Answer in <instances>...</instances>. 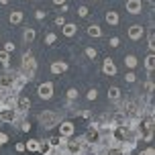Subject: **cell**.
Masks as SVG:
<instances>
[{"label":"cell","mask_w":155,"mask_h":155,"mask_svg":"<svg viewBox=\"0 0 155 155\" xmlns=\"http://www.w3.org/2000/svg\"><path fill=\"white\" fill-rule=\"evenodd\" d=\"M23 78H27V82L35 78L37 74V61H35V57L33 53H25L23 55V61H21V71H18Z\"/></svg>","instance_id":"1"},{"label":"cell","mask_w":155,"mask_h":155,"mask_svg":"<svg viewBox=\"0 0 155 155\" xmlns=\"http://www.w3.org/2000/svg\"><path fill=\"white\" fill-rule=\"evenodd\" d=\"M61 120H63V118L57 114L55 110H45V112H41V114H39V123L43 124V129H45V131H49V129L57 127Z\"/></svg>","instance_id":"2"},{"label":"cell","mask_w":155,"mask_h":155,"mask_svg":"<svg viewBox=\"0 0 155 155\" xmlns=\"http://www.w3.org/2000/svg\"><path fill=\"white\" fill-rule=\"evenodd\" d=\"M63 149H65V155H82V151H84V141H70V139H65Z\"/></svg>","instance_id":"3"},{"label":"cell","mask_w":155,"mask_h":155,"mask_svg":"<svg viewBox=\"0 0 155 155\" xmlns=\"http://www.w3.org/2000/svg\"><path fill=\"white\" fill-rule=\"evenodd\" d=\"M57 127H59V137H61V139H71L74 133H76V127H74L71 120H61Z\"/></svg>","instance_id":"4"},{"label":"cell","mask_w":155,"mask_h":155,"mask_svg":"<svg viewBox=\"0 0 155 155\" xmlns=\"http://www.w3.org/2000/svg\"><path fill=\"white\" fill-rule=\"evenodd\" d=\"M18 120V110L16 108H0V123L12 124Z\"/></svg>","instance_id":"5"},{"label":"cell","mask_w":155,"mask_h":155,"mask_svg":"<svg viewBox=\"0 0 155 155\" xmlns=\"http://www.w3.org/2000/svg\"><path fill=\"white\" fill-rule=\"evenodd\" d=\"M37 94H39L41 100H51V98H53V84H51V82H43V84H39Z\"/></svg>","instance_id":"6"},{"label":"cell","mask_w":155,"mask_h":155,"mask_svg":"<svg viewBox=\"0 0 155 155\" xmlns=\"http://www.w3.org/2000/svg\"><path fill=\"white\" fill-rule=\"evenodd\" d=\"M127 35H129L131 41H139V39H143V35H145V27H143V25H131V27L127 29Z\"/></svg>","instance_id":"7"},{"label":"cell","mask_w":155,"mask_h":155,"mask_svg":"<svg viewBox=\"0 0 155 155\" xmlns=\"http://www.w3.org/2000/svg\"><path fill=\"white\" fill-rule=\"evenodd\" d=\"M15 82H16L15 74H2V76H0V92H4V90H12Z\"/></svg>","instance_id":"8"},{"label":"cell","mask_w":155,"mask_h":155,"mask_svg":"<svg viewBox=\"0 0 155 155\" xmlns=\"http://www.w3.org/2000/svg\"><path fill=\"white\" fill-rule=\"evenodd\" d=\"M98 139H100V131H98V127H96V124H90L82 141H84V143H92V145H94Z\"/></svg>","instance_id":"9"},{"label":"cell","mask_w":155,"mask_h":155,"mask_svg":"<svg viewBox=\"0 0 155 155\" xmlns=\"http://www.w3.org/2000/svg\"><path fill=\"white\" fill-rule=\"evenodd\" d=\"M124 8L129 15H141L143 12V0H127Z\"/></svg>","instance_id":"10"},{"label":"cell","mask_w":155,"mask_h":155,"mask_svg":"<svg viewBox=\"0 0 155 155\" xmlns=\"http://www.w3.org/2000/svg\"><path fill=\"white\" fill-rule=\"evenodd\" d=\"M68 61H53L51 65H49V71L53 74V76H61V74H65L68 71Z\"/></svg>","instance_id":"11"},{"label":"cell","mask_w":155,"mask_h":155,"mask_svg":"<svg viewBox=\"0 0 155 155\" xmlns=\"http://www.w3.org/2000/svg\"><path fill=\"white\" fill-rule=\"evenodd\" d=\"M102 74H104V76H110V78L116 76V65L110 57H106V59L102 61Z\"/></svg>","instance_id":"12"},{"label":"cell","mask_w":155,"mask_h":155,"mask_svg":"<svg viewBox=\"0 0 155 155\" xmlns=\"http://www.w3.org/2000/svg\"><path fill=\"white\" fill-rule=\"evenodd\" d=\"M29 108H31L29 96H18V98H16V110H18V112H27Z\"/></svg>","instance_id":"13"},{"label":"cell","mask_w":155,"mask_h":155,"mask_svg":"<svg viewBox=\"0 0 155 155\" xmlns=\"http://www.w3.org/2000/svg\"><path fill=\"white\" fill-rule=\"evenodd\" d=\"M25 149L31 151V153H39V151H43V145H41V141H37V139H29L25 143Z\"/></svg>","instance_id":"14"},{"label":"cell","mask_w":155,"mask_h":155,"mask_svg":"<svg viewBox=\"0 0 155 155\" xmlns=\"http://www.w3.org/2000/svg\"><path fill=\"white\" fill-rule=\"evenodd\" d=\"M76 33H78V27L74 23H65L61 27V35H63V37H68V39H71Z\"/></svg>","instance_id":"15"},{"label":"cell","mask_w":155,"mask_h":155,"mask_svg":"<svg viewBox=\"0 0 155 155\" xmlns=\"http://www.w3.org/2000/svg\"><path fill=\"white\" fill-rule=\"evenodd\" d=\"M23 18H25L23 10H12V12L8 15V23H10V25H21V23H23Z\"/></svg>","instance_id":"16"},{"label":"cell","mask_w":155,"mask_h":155,"mask_svg":"<svg viewBox=\"0 0 155 155\" xmlns=\"http://www.w3.org/2000/svg\"><path fill=\"white\" fill-rule=\"evenodd\" d=\"M104 18H106V23H108L110 27H116V25L120 23V16H118L116 10H108V12L104 15Z\"/></svg>","instance_id":"17"},{"label":"cell","mask_w":155,"mask_h":155,"mask_svg":"<svg viewBox=\"0 0 155 155\" xmlns=\"http://www.w3.org/2000/svg\"><path fill=\"white\" fill-rule=\"evenodd\" d=\"M35 39H37V31H35L33 27H29V29H25V31H23V41H25V43H33Z\"/></svg>","instance_id":"18"},{"label":"cell","mask_w":155,"mask_h":155,"mask_svg":"<svg viewBox=\"0 0 155 155\" xmlns=\"http://www.w3.org/2000/svg\"><path fill=\"white\" fill-rule=\"evenodd\" d=\"M124 65H127V68H129V70H135V68H137V65H139V59H137V57H135V55H124Z\"/></svg>","instance_id":"19"},{"label":"cell","mask_w":155,"mask_h":155,"mask_svg":"<svg viewBox=\"0 0 155 155\" xmlns=\"http://www.w3.org/2000/svg\"><path fill=\"white\" fill-rule=\"evenodd\" d=\"M86 33H88V37H102V29L98 27V25H90L88 29H86Z\"/></svg>","instance_id":"20"},{"label":"cell","mask_w":155,"mask_h":155,"mask_svg":"<svg viewBox=\"0 0 155 155\" xmlns=\"http://www.w3.org/2000/svg\"><path fill=\"white\" fill-rule=\"evenodd\" d=\"M106 155H129V147H108Z\"/></svg>","instance_id":"21"},{"label":"cell","mask_w":155,"mask_h":155,"mask_svg":"<svg viewBox=\"0 0 155 155\" xmlns=\"http://www.w3.org/2000/svg\"><path fill=\"white\" fill-rule=\"evenodd\" d=\"M108 100H120V88H116V86H110L108 88Z\"/></svg>","instance_id":"22"},{"label":"cell","mask_w":155,"mask_h":155,"mask_svg":"<svg viewBox=\"0 0 155 155\" xmlns=\"http://www.w3.org/2000/svg\"><path fill=\"white\" fill-rule=\"evenodd\" d=\"M0 65H2L4 70H8V68H10V53L0 51Z\"/></svg>","instance_id":"23"},{"label":"cell","mask_w":155,"mask_h":155,"mask_svg":"<svg viewBox=\"0 0 155 155\" xmlns=\"http://www.w3.org/2000/svg\"><path fill=\"white\" fill-rule=\"evenodd\" d=\"M145 68H147L149 71H153V68H155V57H153V51L147 55V59H145Z\"/></svg>","instance_id":"24"},{"label":"cell","mask_w":155,"mask_h":155,"mask_svg":"<svg viewBox=\"0 0 155 155\" xmlns=\"http://www.w3.org/2000/svg\"><path fill=\"white\" fill-rule=\"evenodd\" d=\"M84 55L88 57V59H96V57H98V51H96L94 47H86V49H84Z\"/></svg>","instance_id":"25"},{"label":"cell","mask_w":155,"mask_h":155,"mask_svg":"<svg viewBox=\"0 0 155 155\" xmlns=\"http://www.w3.org/2000/svg\"><path fill=\"white\" fill-rule=\"evenodd\" d=\"M43 41H45V45H55V43H57V35H55V33H47Z\"/></svg>","instance_id":"26"},{"label":"cell","mask_w":155,"mask_h":155,"mask_svg":"<svg viewBox=\"0 0 155 155\" xmlns=\"http://www.w3.org/2000/svg\"><path fill=\"white\" fill-rule=\"evenodd\" d=\"M65 96H68V100H70V102H74L78 98V90H76V88H70V90L65 92Z\"/></svg>","instance_id":"27"},{"label":"cell","mask_w":155,"mask_h":155,"mask_svg":"<svg viewBox=\"0 0 155 155\" xmlns=\"http://www.w3.org/2000/svg\"><path fill=\"white\" fill-rule=\"evenodd\" d=\"M2 51H6V53H12V51H15V43H12V41H6Z\"/></svg>","instance_id":"28"},{"label":"cell","mask_w":155,"mask_h":155,"mask_svg":"<svg viewBox=\"0 0 155 155\" xmlns=\"http://www.w3.org/2000/svg\"><path fill=\"white\" fill-rule=\"evenodd\" d=\"M86 98H88V100H96V98H98V92H96V88H92V90H88V94H86Z\"/></svg>","instance_id":"29"},{"label":"cell","mask_w":155,"mask_h":155,"mask_svg":"<svg viewBox=\"0 0 155 155\" xmlns=\"http://www.w3.org/2000/svg\"><path fill=\"white\" fill-rule=\"evenodd\" d=\"M124 80H127L129 84H135V82H137V76H135V71H129V74L124 76Z\"/></svg>","instance_id":"30"},{"label":"cell","mask_w":155,"mask_h":155,"mask_svg":"<svg viewBox=\"0 0 155 155\" xmlns=\"http://www.w3.org/2000/svg\"><path fill=\"white\" fill-rule=\"evenodd\" d=\"M78 15L82 16V18H86V16L90 15V10H88V6H80V8H78Z\"/></svg>","instance_id":"31"},{"label":"cell","mask_w":155,"mask_h":155,"mask_svg":"<svg viewBox=\"0 0 155 155\" xmlns=\"http://www.w3.org/2000/svg\"><path fill=\"white\" fill-rule=\"evenodd\" d=\"M45 16H47V10H41V8L35 10V18H37V21H43Z\"/></svg>","instance_id":"32"},{"label":"cell","mask_w":155,"mask_h":155,"mask_svg":"<svg viewBox=\"0 0 155 155\" xmlns=\"http://www.w3.org/2000/svg\"><path fill=\"white\" fill-rule=\"evenodd\" d=\"M31 129H33V127H31L29 120H23V123H21V131H23V133H29Z\"/></svg>","instance_id":"33"},{"label":"cell","mask_w":155,"mask_h":155,"mask_svg":"<svg viewBox=\"0 0 155 155\" xmlns=\"http://www.w3.org/2000/svg\"><path fill=\"white\" fill-rule=\"evenodd\" d=\"M108 45L110 47H118V45H120V39H118V37H110L108 39Z\"/></svg>","instance_id":"34"},{"label":"cell","mask_w":155,"mask_h":155,"mask_svg":"<svg viewBox=\"0 0 155 155\" xmlns=\"http://www.w3.org/2000/svg\"><path fill=\"white\" fill-rule=\"evenodd\" d=\"M55 25H57V27H63V25H65V16H63V15L55 16Z\"/></svg>","instance_id":"35"},{"label":"cell","mask_w":155,"mask_h":155,"mask_svg":"<svg viewBox=\"0 0 155 155\" xmlns=\"http://www.w3.org/2000/svg\"><path fill=\"white\" fill-rule=\"evenodd\" d=\"M149 49H151V51H153V47H155V37H153V33H149Z\"/></svg>","instance_id":"36"},{"label":"cell","mask_w":155,"mask_h":155,"mask_svg":"<svg viewBox=\"0 0 155 155\" xmlns=\"http://www.w3.org/2000/svg\"><path fill=\"white\" fill-rule=\"evenodd\" d=\"M139 155H155V149L153 147H147L145 151H139Z\"/></svg>","instance_id":"37"},{"label":"cell","mask_w":155,"mask_h":155,"mask_svg":"<svg viewBox=\"0 0 155 155\" xmlns=\"http://www.w3.org/2000/svg\"><path fill=\"white\" fill-rule=\"evenodd\" d=\"M15 149L18 151V153H23V151H27V149H25V143H16V145H15Z\"/></svg>","instance_id":"38"},{"label":"cell","mask_w":155,"mask_h":155,"mask_svg":"<svg viewBox=\"0 0 155 155\" xmlns=\"http://www.w3.org/2000/svg\"><path fill=\"white\" fill-rule=\"evenodd\" d=\"M145 88H147V92H149V94H153V80H149Z\"/></svg>","instance_id":"39"},{"label":"cell","mask_w":155,"mask_h":155,"mask_svg":"<svg viewBox=\"0 0 155 155\" xmlns=\"http://www.w3.org/2000/svg\"><path fill=\"white\" fill-rule=\"evenodd\" d=\"M0 143H8V135L6 133H0Z\"/></svg>","instance_id":"40"},{"label":"cell","mask_w":155,"mask_h":155,"mask_svg":"<svg viewBox=\"0 0 155 155\" xmlns=\"http://www.w3.org/2000/svg\"><path fill=\"white\" fill-rule=\"evenodd\" d=\"M55 6H61V4H65V0H51Z\"/></svg>","instance_id":"41"},{"label":"cell","mask_w":155,"mask_h":155,"mask_svg":"<svg viewBox=\"0 0 155 155\" xmlns=\"http://www.w3.org/2000/svg\"><path fill=\"white\" fill-rule=\"evenodd\" d=\"M8 2H10V0H0V4H2V6H6Z\"/></svg>","instance_id":"42"},{"label":"cell","mask_w":155,"mask_h":155,"mask_svg":"<svg viewBox=\"0 0 155 155\" xmlns=\"http://www.w3.org/2000/svg\"><path fill=\"white\" fill-rule=\"evenodd\" d=\"M0 149H2V143H0Z\"/></svg>","instance_id":"43"},{"label":"cell","mask_w":155,"mask_h":155,"mask_svg":"<svg viewBox=\"0 0 155 155\" xmlns=\"http://www.w3.org/2000/svg\"><path fill=\"white\" fill-rule=\"evenodd\" d=\"M92 2H98V0H92Z\"/></svg>","instance_id":"44"}]
</instances>
